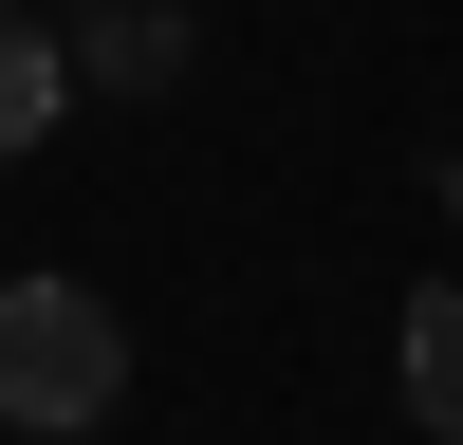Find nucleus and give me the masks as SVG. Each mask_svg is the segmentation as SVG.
Instances as JSON below:
<instances>
[{
    "label": "nucleus",
    "instance_id": "obj_1",
    "mask_svg": "<svg viewBox=\"0 0 463 445\" xmlns=\"http://www.w3.org/2000/svg\"><path fill=\"white\" fill-rule=\"evenodd\" d=\"M130 408V316L93 279H0V427L19 445H74Z\"/></svg>",
    "mask_w": 463,
    "mask_h": 445
},
{
    "label": "nucleus",
    "instance_id": "obj_2",
    "mask_svg": "<svg viewBox=\"0 0 463 445\" xmlns=\"http://www.w3.org/2000/svg\"><path fill=\"white\" fill-rule=\"evenodd\" d=\"M74 37V93H185V0H93V19H56Z\"/></svg>",
    "mask_w": 463,
    "mask_h": 445
},
{
    "label": "nucleus",
    "instance_id": "obj_3",
    "mask_svg": "<svg viewBox=\"0 0 463 445\" xmlns=\"http://www.w3.org/2000/svg\"><path fill=\"white\" fill-rule=\"evenodd\" d=\"M56 111H74V37L0 0V148H37V130H56Z\"/></svg>",
    "mask_w": 463,
    "mask_h": 445
},
{
    "label": "nucleus",
    "instance_id": "obj_4",
    "mask_svg": "<svg viewBox=\"0 0 463 445\" xmlns=\"http://www.w3.org/2000/svg\"><path fill=\"white\" fill-rule=\"evenodd\" d=\"M390 353H408V408H427V445H463V279H427V297H408V334H390Z\"/></svg>",
    "mask_w": 463,
    "mask_h": 445
},
{
    "label": "nucleus",
    "instance_id": "obj_5",
    "mask_svg": "<svg viewBox=\"0 0 463 445\" xmlns=\"http://www.w3.org/2000/svg\"><path fill=\"white\" fill-rule=\"evenodd\" d=\"M445 222H463V148H445Z\"/></svg>",
    "mask_w": 463,
    "mask_h": 445
}]
</instances>
